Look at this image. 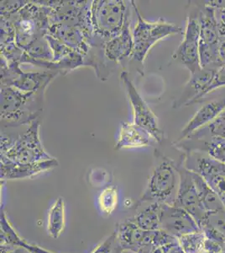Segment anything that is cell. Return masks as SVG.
<instances>
[{
  "mask_svg": "<svg viewBox=\"0 0 225 253\" xmlns=\"http://www.w3.org/2000/svg\"><path fill=\"white\" fill-rule=\"evenodd\" d=\"M131 1L94 0L90 7L91 48L103 49L108 41L117 37L130 16Z\"/></svg>",
  "mask_w": 225,
  "mask_h": 253,
  "instance_id": "6da1fadb",
  "label": "cell"
},
{
  "mask_svg": "<svg viewBox=\"0 0 225 253\" xmlns=\"http://www.w3.org/2000/svg\"><path fill=\"white\" fill-rule=\"evenodd\" d=\"M46 90L26 92L12 86H1L0 118L3 127L32 124L40 118Z\"/></svg>",
  "mask_w": 225,
  "mask_h": 253,
  "instance_id": "7a4b0ae2",
  "label": "cell"
},
{
  "mask_svg": "<svg viewBox=\"0 0 225 253\" xmlns=\"http://www.w3.org/2000/svg\"><path fill=\"white\" fill-rule=\"evenodd\" d=\"M157 163L151 170L146 188L143 192L136 208L144 204L159 203L175 205L180 184L178 164L171 159L156 153Z\"/></svg>",
  "mask_w": 225,
  "mask_h": 253,
  "instance_id": "3957f363",
  "label": "cell"
},
{
  "mask_svg": "<svg viewBox=\"0 0 225 253\" xmlns=\"http://www.w3.org/2000/svg\"><path fill=\"white\" fill-rule=\"evenodd\" d=\"M1 15L11 19L16 44L25 52L35 41L48 34L51 8L46 1H26L17 13Z\"/></svg>",
  "mask_w": 225,
  "mask_h": 253,
  "instance_id": "277c9868",
  "label": "cell"
},
{
  "mask_svg": "<svg viewBox=\"0 0 225 253\" xmlns=\"http://www.w3.org/2000/svg\"><path fill=\"white\" fill-rule=\"evenodd\" d=\"M40 118H38L14 139L1 133V162L33 164L53 158L46 152L40 141Z\"/></svg>",
  "mask_w": 225,
  "mask_h": 253,
  "instance_id": "5b68a950",
  "label": "cell"
},
{
  "mask_svg": "<svg viewBox=\"0 0 225 253\" xmlns=\"http://www.w3.org/2000/svg\"><path fill=\"white\" fill-rule=\"evenodd\" d=\"M132 7L136 15V23L132 30L134 40V52L132 59L143 63L155 44L164 38L178 34L182 28L164 20L148 21L142 17L136 3L131 1Z\"/></svg>",
  "mask_w": 225,
  "mask_h": 253,
  "instance_id": "8992f818",
  "label": "cell"
},
{
  "mask_svg": "<svg viewBox=\"0 0 225 253\" xmlns=\"http://www.w3.org/2000/svg\"><path fill=\"white\" fill-rule=\"evenodd\" d=\"M200 25L199 58L202 68L219 69L224 66L220 58L221 38L213 6H205L198 15Z\"/></svg>",
  "mask_w": 225,
  "mask_h": 253,
  "instance_id": "52a82bcc",
  "label": "cell"
},
{
  "mask_svg": "<svg viewBox=\"0 0 225 253\" xmlns=\"http://www.w3.org/2000/svg\"><path fill=\"white\" fill-rule=\"evenodd\" d=\"M59 73L24 72L19 63H7L1 57V86H12L26 92L46 90Z\"/></svg>",
  "mask_w": 225,
  "mask_h": 253,
  "instance_id": "ba28073f",
  "label": "cell"
},
{
  "mask_svg": "<svg viewBox=\"0 0 225 253\" xmlns=\"http://www.w3.org/2000/svg\"><path fill=\"white\" fill-rule=\"evenodd\" d=\"M183 165L188 170L201 175L219 195L225 206V164L210 156L189 152L183 157Z\"/></svg>",
  "mask_w": 225,
  "mask_h": 253,
  "instance_id": "9c48e42d",
  "label": "cell"
},
{
  "mask_svg": "<svg viewBox=\"0 0 225 253\" xmlns=\"http://www.w3.org/2000/svg\"><path fill=\"white\" fill-rule=\"evenodd\" d=\"M120 79L124 84L133 111V123L150 132L157 143H161L164 139V132L160 127L157 116L138 92L134 84L129 79L128 72L123 71L120 74Z\"/></svg>",
  "mask_w": 225,
  "mask_h": 253,
  "instance_id": "30bf717a",
  "label": "cell"
},
{
  "mask_svg": "<svg viewBox=\"0 0 225 253\" xmlns=\"http://www.w3.org/2000/svg\"><path fill=\"white\" fill-rule=\"evenodd\" d=\"M178 170L180 174V184L175 205L182 208L188 213H190L200 228L204 221L208 212L203 207L200 199L193 172L184 167L183 159L178 164Z\"/></svg>",
  "mask_w": 225,
  "mask_h": 253,
  "instance_id": "8fae6325",
  "label": "cell"
},
{
  "mask_svg": "<svg viewBox=\"0 0 225 253\" xmlns=\"http://www.w3.org/2000/svg\"><path fill=\"white\" fill-rule=\"evenodd\" d=\"M200 25L198 17L188 18L183 38L172 58L183 64L191 75L202 69L199 58Z\"/></svg>",
  "mask_w": 225,
  "mask_h": 253,
  "instance_id": "7c38bea8",
  "label": "cell"
},
{
  "mask_svg": "<svg viewBox=\"0 0 225 253\" xmlns=\"http://www.w3.org/2000/svg\"><path fill=\"white\" fill-rule=\"evenodd\" d=\"M160 229L178 239L187 234L201 230L193 216L176 205H163Z\"/></svg>",
  "mask_w": 225,
  "mask_h": 253,
  "instance_id": "4fadbf2b",
  "label": "cell"
},
{
  "mask_svg": "<svg viewBox=\"0 0 225 253\" xmlns=\"http://www.w3.org/2000/svg\"><path fill=\"white\" fill-rule=\"evenodd\" d=\"M218 69L202 68L191 75L190 80L186 84L183 94L173 103L174 108L183 106H190L199 101L205 96L207 89L211 83Z\"/></svg>",
  "mask_w": 225,
  "mask_h": 253,
  "instance_id": "5bb4252c",
  "label": "cell"
},
{
  "mask_svg": "<svg viewBox=\"0 0 225 253\" xmlns=\"http://www.w3.org/2000/svg\"><path fill=\"white\" fill-rule=\"evenodd\" d=\"M134 52V40L130 29V17L117 37L113 38L103 46V52L105 60L119 64L126 59L132 58Z\"/></svg>",
  "mask_w": 225,
  "mask_h": 253,
  "instance_id": "9a60e30c",
  "label": "cell"
},
{
  "mask_svg": "<svg viewBox=\"0 0 225 253\" xmlns=\"http://www.w3.org/2000/svg\"><path fill=\"white\" fill-rule=\"evenodd\" d=\"M225 112V98L204 104L182 130L180 140L190 137L206 126H209Z\"/></svg>",
  "mask_w": 225,
  "mask_h": 253,
  "instance_id": "2e32d148",
  "label": "cell"
},
{
  "mask_svg": "<svg viewBox=\"0 0 225 253\" xmlns=\"http://www.w3.org/2000/svg\"><path fill=\"white\" fill-rule=\"evenodd\" d=\"M58 166L59 162L54 157L48 161L33 164L15 165L9 162H1V181L32 178Z\"/></svg>",
  "mask_w": 225,
  "mask_h": 253,
  "instance_id": "e0dca14e",
  "label": "cell"
},
{
  "mask_svg": "<svg viewBox=\"0 0 225 253\" xmlns=\"http://www.w3.org/2000/svg\"><path fill=\"white\" fill-rule=\"evenodd\" d=\"M154 143H157L155 138L146 129L134 123L124 122L118 133L115 150L143 148Z\"/></svg>",
  "mask_w": 225,
  "mask_h": 253,
  "instance_id": "ac0fdd59",
  "label": "cell"
},
{
  "mask_svg": "<svg viewBox=\"0 0 225 253\" xmlns=\"http://www.w3.org/2000/svg\"><path fill=\"white\" fill-rule=\"evenodd\" d=\"M115 232L123 252L129 251L138 253L144 245L147 231L140 229L129 219L117 224Z\"/></svg>",
  "mask_w": 225,
  "mask_h": 253,
  "instance_id": "d6986e66",
  "label": "cell"
},
{
  "mask_svg": "<svg viewBox=\"0 0 225 253\" xmlns=\"http://www.w3.org/2000/svg\"><path fill=\"white\" fill-rule=\"evenodd\" d=\"M1 245H10L18 248H26L32 253H53L43 248L35 246V245L29 244L28 242L24 241L14 230L10 222L6 215L5 212L3 209H1Z\"/></svg>",
  "mask_w": 225,
  "mask_h": 253,
  "instance_id": "ffe728a7",
  "label": "cell"
},
{
  "mask_svg": "<svg viewBox=\"0 0 225 253\" xmlns=\"http://www.w3.org/2000/svg\"><path fill=\"white\" fill-rule=\"evenodd\" d=\"M161 207L162 204L150 203L149 205L143 208V210L129 219L146 231L160 230Z\"/></svg>",
  "mask_w": 225,
  "mask_h": 253,
  "instance_id": "44dd1931",
  "label": "cell"
},
{
  "mask_svg": "<svg viewBox=\"0 0 225 253\" xmlns=\"http://www.w3.org/2000/svg\"><path fill=\"white\" fill-rule=\"evenodd\" d=\"M193 175L197 192L199 194L200 199L206 211L208 213H211L225 210V206L223 204L222 200L214 190L212 189L210 186L204 181V179L197 173L193 172Z\"/></svg>",
  "mask_w": 225,
  "mask_h": 253,
  "instance_id": "7402d4cb",
  "label": "cell"
},
{
  "mask_svg": "<svg viewBox=\"0 0 225 253\" xmlns=\"http://www.w3.org/2000/svg\"><path fill=\"white\" fill-rule=\"evenodd\" d=\"M65 229V203L58 198L49 210L47 231L53 239H58Z\"/></svg>",
  "mask_w": 225,
  "mask_h": 253,
  "instance_id": "603a6c76",
  "label": "cell"
},
{
  "mask_svg": "<svg viewBox=\"0 0 225 253\" xmlns=\"http://www.w3.org/2000/svg\"><path fill=\"white\" fill-rule=\"evenodd\" d=\"M205 236L202 230L187 234L178 240L180 248L184 253H204Z\"/></svg>",
  "mask_w": 225,
  "mask_h": 253,
  "instance_id": "cb8c5ba5",
  "label": "cell"
},
{
  "mask_svg": "<svg viewBox=\"0 0 225 253\" xmlns=\"http://www.w3.org/2000/svg\"><path fill=\"white\" fill-rule=\"evenodd\" d=\"M98 206L103 213L110 215L119 203V192L117 187H109L102 191L97 199Z\"/></svg>",
  "mask_w": 225,
  "mask_h": 253,
  "instance_id": "d4e9b609",
  "label": "cell"
},
{
  "mask_svg": "<svg viewBox=\"0 0 225 253\" xmlns=\"http://www.w3.org/2000/svg\"><path fill=\"white\" fill-rule=\"evenodd\" d=\"M206 151L210 157L225 164V138L212 136L207 144Z\"/></svg>",
  "mask_w": 225,
  "mask_h": 253,
  "instance_id": "484cf974",
  "label": "cell"
},
{
  "mask_svg": "<svg viewBox=\"0 0 225 253\" xmlns=\"http://www.w3.org/2000/svg\"><path fill=\"white\" fill-rule=\"evenodd\" d=\"M202 225H208L209 227L213 228L225 238V209L207 213L205 219L200 226V229Z\"/></svg>",
  "mask_w": 225,
  "mask_h": 253,
  "instance_id": "4316f807",
  "label": "cell"
},
{
  "mask_svg": "<svg viewBox=\"0 0 225 253\" xmlns=\"http://www.w3.org/2000/svg\"><path fill=\"white\" fill-rule=\"evenodd\" d=\"M46 39L48 41L49 45L52 49V54H53V60L52 62H54V63L60 62L61 60L66 58V57H68L71 53L75 52L60 41L52 38L49 35H46Z\"/></svg>",
  "mask_w": 225,
  "mask_h": 253,
  "instance_id": "83f0119b",
  "label": "cell"
},
{
  "mask_svg": "<svg viewBox=\"0 0 225 253\" xmlns=\"http://www.w3.org/2000/svg\"><path fill=\"white\" fill-rule=\"evenodd\" d=\"M122 248L118 242L116 232H114L106 238L104 242L97 247L92 253H122Z\"/></svg>",
  "mask_w": 225,
  "mask_h": 253,
  "instance_id": "f1b7e54d",
  "label": "cell"
},
{
  "mask_svg": "<svg viewBox=\"0 0 225 253\" xmlns=\"http://www.w3.org/2000/svg\"><path fill=\"white\" fill-rule=\"evenodd\" d=\"M212 136H219L225 138V112L208 126Z\"/></svg>",
  "mask_w": 225,
  "mask_h": 253,
  "instance_id": "f546056e",
  "label": "cell"
},
{
  "mask_svg": "<svg viewBox=\"0 0 225 253\" xmlns=\"http://www.w3.org/2000/svg\"><path fill=\"white\" fill-rule=\"evenodd\" d=\"M222 86H225V65L217 70L213 81H212L208 89H207L206 95H208V93L214 91V89Z\"/></svg>",
  "mask_w": 225,
  "mask_h": 253,
  "instance_id": "4dcf8cb0",
  "label": "cell"
},
{
  "mask_svg": "<svg viewBox=\"0 0 225 253\" xmlns=\"http://www.w3.org/2000/svg\"><path fill=\"white\" fill-rule=\"evenodd\" d=\"M225 243L205 239L204 253H225Z\"/></svg>",
  "mask_w": 225,
  "mask_h": 253,
  "instance_id": "1f68e13d",
  "label": "cell"
},
{
  "mask_svg": "<svg viewBox=\"0 0 225 253\" xmlns=\"http://www.w3.org/2000/svg\"><path fill=\"white\" fill-rule=\"evenodd\" d=\"M1 253H32L26 248H18L10 245H1Z\"/></svg>",
  "mask_w": 225,
  "mask_h": 253,
  "instance_id": "d6a6232c",
  "label": "cell"
},
{
  "mask_svg": "<svg viewBox=\"0 0 225 253\" xmlns=\"http://www.w3.org/2000/svg\"><path fill=\"white\" fill-rule=\"evenodd\" d=\"M220 58L223 64L225 65V39L221 38L220 46Z\"/></svg>",
  "mask_w": 225,
  "mask_h": 253,
  "instance_id": "836d02e7",
  "label": "cell"
},
{
  "mask_svg": "<svg viewBox=\"0 0 225 253\" xmlns=\"http://www.w3.org/2000/svg\"><path fill=\"white\" fill-rule=\"evenodd\" d=\"M169 253H184L183 251L180 248L179 244L175 246L174 248H171V250L169 252Z\"/></svg>",
  "mask_w": 225,
  "mask_h": 253,
  "instance_id": "e575fe53",
  "label": "cell"
}]
</instances>
